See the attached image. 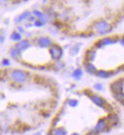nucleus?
Masks as SVG:
<instances>
[{
  "mask_svg": "<svg viewBox=\"0 0 124 135\" xmlns=\"http://www.w3.org/2000/svg\"><path fill=\"white\" fill-rule=\"evenodd\" d=\"M108 126H109V124H108L107 119L104 118H101L98 121V122L96 123L93 129H91L88 132V135L100 134L104 132L108 128Z\"/></svg>",
  "mask_w": 124,
  "mask_h": 135,
  "instance_id": "obj_1",
  "label": "nucleus"
},
{
  "mask_svg": "<svg viewBox=\"0 0 124 135\" xmlns=\"http://www.w3.org/2000/svg\"><path fill=\"white\" fill-rule=\"evenodd\" d=\"M96 29L100 33H107L111 30V25L105 21H100L97 23Z\"/></svg>",
  "mask_w": 124,
  "mask_h": 135,
  "instance_id": "obj_2",
  "label": "nucleus"
},
{
  "mask_svg": "<svg viewBox=\"0 0 124 135\" xmlns=\"http://www.w3.org/2000/svg\"><path fill=\"white\" fill-rule=\"evenodd\" d=\"M12 78L17 82H24L26 80V74L24 71L20 70H14L11 73Z\"/></svg>",
  "mask_w": 124,
  "mask_h": 135,
  "instance_id": "obj_3",
  "label": "nucleus"
},
{
  "mask_svg": "<svg viewBox=\"0 0 124 135\" xmlns=\"http://www.w3.org/2000/svg\"><path fill=\"white\" fill-rule=\"evenodd\" d=\"M52 135H68V132L66 130V128L59 127L52 131Z\"/></svg>",
  "mask_w": 124,
  "mask_h": 135,
  "instance_id": "obj_4",
  "label": "nucleus"
},
{
  "mask_svg": "<svg viewBox=\"0 0 124 135\" xmlns=\"http://www.w3.org/2000/svg\"><path fill=\"white\" fill-rule=\"evenodd\" d=\"M29 42L27 40H23L21 42H20L19 43H18L16 45V49L17 50H24L26 49L27 48L29 47Z\"/></svg>",
  "mask_w": 124,
  "mask_h": 135,
  "instance_id": "obj_5",
  "label": "nucleus"
},
{
  "mask_svg": "<svg viewBox=\"0 0 124 135\" xmlns=\"http://www.w3.org/2000/svg\"><path fill=\"white\" fill-rule=\"evenodd\" d=\"M11 37L14 38V40H20V38H21L20 35L18 34V33H14V34L11 36Z\"/></svg>",
  "mask_w": 124,
  "mask_h": 135,
  "instance_id": "obj_6",
  "label": "nucleus"
},
{
  "mask_svg": "<svg viewBox=\"0 0 124 135\" xmlns=\"http://www.w3.org/2000/svg\"><path fill=\"white\" fill-rule=\"evenodd\" d=\"M120 43H121V44H122V45L124 46V37L122 39V40H121V42H120Z\"/></svg>",
  "mask_w": 124,
  "mask_h": 135,
  "instance_id": "obj_7",
  "label": "nucleus"
},
{
  "mask_svg": "<svg viewBox=\"0 0 124 135\" xmlns=\"http://www.w3.org/2000/svg\"><path fill=\"white\" fill-rule=\"evenodd\" d=\"M70 135H80L79 133H72V134H70Z\"/></svg>",
  "mask_w": 124,
  "mask_h": 135,
  "instance_id": "obj_8",
  "label": "nucleus"
}]
</instances>
